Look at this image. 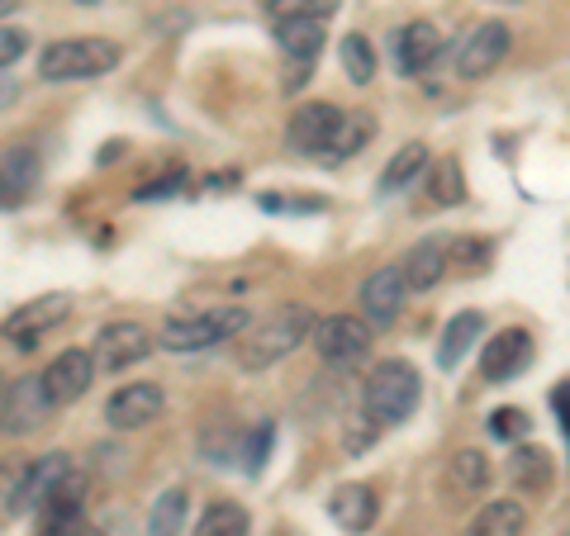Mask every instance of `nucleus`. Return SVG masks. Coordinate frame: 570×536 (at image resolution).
Returning <instances> with one entry per match:
<instances>
[{"instance_id": "39", "label": "nucleus", "mask_w": 570, "mask_h": 536, "mask_svg": "<svg viewBox=\"0 0 570 536\" xmlns=\"http://www.w3.org/2000/svg\"><path fill=\"white\" fill-rule=\"evenodd\" d=\"M14 6H20V0H0V20H6V14H10Z\"/></svg>"}, {"instance_id": "14", "label": "nucleus", "mask_w": 570, "mask_h": 536, "mask_svg": "<svg viewBox=\"0 0 570 536\" xmlns=\"http://www.w3.org/2000/svg\"><path fill=\"white\" fill-rule=\"evenodd\" d=\"M39 380H43V389H48V399L58 404V408H67V404H77L86 389H91L96 361H91V351H58Z\"/></svg>"}, {"instance_id": "18", "label": "nucleus", "mask_w": 570, "mask_h": 536, "mask_svg": "<svg viewBox=\"0 0 570 536\" xmlns=\"http://www.w3.org/2000/svg\"><path fill=\"white\" fill-rule=\"evenodd\" d=\"M448 266H452V242L448 238H423V242H414L404 252V261H400V276H404V285H409V295H423V290H433V285L448 276Z\"/></svg>"}, {"instance_id": "37", "label": "nucleus", "mask_w": 570, "mask_h": 536, "mask_svg": "<svg viewBox=\"0 0 570 536\" xmlns=\"http://www.w3.org/2000/svg\"><path fill=\"white\" fill-rule=\"evenodd\" d=\"M176 186H181V176H171V181H153L138 190V200H167V195H176Z\"/></svg>"}, {"instance_id": "21", "label": "nucleus", "mask_w": 570, "mask_h": 536, "mask_svg": "<svg viewBox=\"0 0 570 536\" xmlns=\"http://www.w3.org/2000/svg\"><path fill=\"white\" fill-rule=\"evenodd\" d=\"M523 527H528V508L519 498H494V504H485L471 517L466 536H523Z\"/></svg>"}, {"instance_id": "6", "label": "nucleus", "mask_w": 570, "mask_h": 536, "mask_svg": "<svg viewBox=\"0 0 570 536\" xmlns=\"http://www.w3.org/2000/svg\"><path fill=\"white\" fill-rule=\"evenodd\" d=\"M153 347H157V343H153L148 328L134 324V318H119V324H105V328L96 332L91 361H96V370L119 375V370H129V366H138V361H148Z\"/></svg>"}, {"instance_id": "8", "label": "nucleus", "mask_w": 570, "mask_h": 536, "mask_svg": "<svg viewBox=\"0 0 570 536\" xmlns=\"http://www.w3.org/2000/svg\"><path fill=\"white\" fill-rule=\"evenodd\" d=\"M509 43H513V33L504 20H485V24H475L466 39L456 43V77L461 81H480V77H490V71L509 58Z\"/></svg>"}, {"instance_id": "28", "label": "nucleus", "mask_w": 570, "mask_h": 536, "mask_svg": "<svg viewBox=\"0 0 570 536\" xmlns=\"http://www.w3.org/2000/svg\"><path fill=\"white\" fill-rule=\"evenodd\" d=\"M428 200L442 205V209H452L466 200V181H461V167L452 162V157H442V162L428 171Z\"/></svg>"}, {"instance_id": "15", "label": "nucleus", "mask_w": 570, "mask_h": 536, "mask_svg": "<svg viewBox=\"0 0 570 536\" xmlns=\"http://www.w3.org/2000/svg\"><path fill=\"white\" fill-rule=\"evenodd\" d=\"M67 295H43V299H33V304H20L10 318H6V332H10V343L20 347V351H33L39 347V337L48 328H58L62 318H67Z\"/></svg>"}, {"instance_id": "40", "label": "nucleus", "mask_w": 570, "mask_h": 536, "mask_svg": "<svg viewBox=\"0 0 570 536\" xmlns=\"http://www.w3.org/2000/svg\"><path fill=\"white\" fill-rule=\"evenodd\" d=\"M77 6H96V0H77Z\"/></svg>"}, {"instance_id": "25", "label": "nucleus", "mask_w": 570, "mask_h": 536, "mask_svg": "<svg viewBox=\"0 0 570 536\" xmlns=\"http://www.w3.org/2000/svg\"><path fill=\"white\" fill-rule=\"evenodd\" d=\"M371 138H376V119H371L366 110H362V115H347V110H343V123H337L333 148H328V162H347V157L362 152Z\"/></svg>"}, {"instance_id": "1", "label": "nucleus", "mask_w": 570, "mask_h": 536, "mask_svg": "<svg viewBox=\"0 0 570 536\" xmlns=\"http://www.w3.org/2000/svg\"><path fill=\"white\" fill-rule=\"evenodd\" d=\"M419 399H423V380L404 356H390V361L371 366L366 385H362V408L376 427H400L404 418H414Z\"/></svg>"}, {"instance_id": "22", "label": "nucleus", "mask_w": 570, "mask_h": 536, "mask_svg": "<svg viewBox=\"0 0 570 536\" xmlns=\"http://www.w3.org/2000/svg\"><path fill=\"white\" fill-rule=\"evenodd\" d=\"M324 24L328 20H276V43L285 58H295V62H314L318 52H324Z\"/></svg>"}, {"instance_id": "11", "label": "nucleus", "mask_w": 570, "mask_h": 536, "mask_svg": "<svg viewBox=\"0 0 570 536\" xmlns=\"http://www.w3.org/2000/svg\"><path fill=\"white\" fill-rule=\"evenodd\" d=\"M532 366V337L523 328H504L494 332L485 347H480V375L490 385H509Z\"/></svg>"}, {"instance_id": "10", "label": "nucleus", "mask_w": 570, "mask_h": 536, "mask_svg": "<svg viewBox=\"0 0 570 536\" xmlns=\"http://www.w3.org/2000/svg\"><path fill=\"white\" fill-rule=\"evenodd\" d=\"M337 123H343L337 105H299L291 123H285V148L299 157H328Z\"/></svg>"}, {"instance_id": "16", "label": "nucleus", "mask_w": 570, "mask_h": 536, "mask_svg": "<svg viewBox=\"0 0 570 536\" xmlns=\"http://www.w3.org/2000/svg\"><path fill=\"white\" fill-rule=\"evenodd\" d=\"M43 181V162L33 148H0V209L24 205Z\"/></svg>"}, {"instance_id": "38", "label": "nucleus", "mask_w": 570, "mask_h": 536, "mask_svg": "<svg viewBox=\"0 0 570 536\" xmlns=\"http://www.w3.org/2000/svg\"><path fill=\"white\" fill-rule=\"evenodd\" d=\"M14 100H20V86H14L10 77H0V110H10Z\"/></svg>"}, {"instance_id": "34", "label": "nucleus", "mask_w": 570, "mask_h": 536, "mask_svg": "<svg viewBox=\"0 0 570 536\" xmlns=\"http://www.w3.org/2000/svg\"><path fill=\"white\" fill-rule=\"evenodd\" d=\"M29 52V33L24 29H0V71L14 67Z\"/></svg>"}, {"instance_id": "29", "label": "nucleus", "mask_w": 570, "mask_h": 536, "mask_svg": "<svg viewBox=\"0 0 570 536\" xmlns=\"http://www.w3.org/2000/svg\"><path fill=\"white\" fill-rule=\"evenodd\" d=\"M337 58H343L347 81H356V86H366L371 77H376V48H371L362 33H347L343 48H337Z\"/></svg>"}, {"instance_id": "9", "label": "nucleus", "mask_w": 570, "mask_h": 536, "mask_svg": "<svg viewBox=\"0 0 570 536\" xmlns=\"http://www.w3.org/2000/svg\"><path fill=\"white\" fill-rule=\"evenodd\" d=\"M167 408V395L148 380H134V385H119L110 399H105V423L115 427V433H138V427H153L163 418Z\"/></svg>"}, {"instance_id": "19", "label": "nucleus", "mask_w": 570, "mask_h": 536, "mask_svg": "<svg viewBox=\"0 0 570 536\" xmlns=\"http://www.w3.org/2000/svg\"><path fill=\"white\" fill-rule=\"evenodd\" d=\"M328 517L347 536H362V532L376 527L381 498H376V489H371V485H337L333 498H328Z\"/></svg>"}, {"instance_id": "7", "label": "nucleus", "mask_w": 570, "mask_h": 536, "mask_svg": "<svg viewBox=\"0 0 570 536\" xmlns=\"http://www.w3.org/2000/svg\"><path fill=\"white\" fill-rule=\"evenodd\" d=\"M52 404L48 399V389L39 375H20L6 395H0V433H14V437H29V433H39V427L52 418Z\"/></svg>"}, {"instance_id": "20", "label": "nucleus", "mask_w": 570, "mask_h": 536, "mask_svg": "<svg viewBox=\"0 0 570 536\" xmlns=\"http://www.w3.org/2000/svg\"><path fill=\"white\" fill-rule=\"evenodd\" d=\"M480 332H485V318L480 314H456L448 328H442V343H438V366L442 370H456L461 361H466V351L480 343Z\"/></svg>"}, {"instance_id": "17", "label": "nucleus", "mask_w": 570, "mask_h": 536, "mask_svg": "<svg viewBox=\"0 0 570 536\" xmlns=\"http://www.w3.org/2000/svg\"><path fill=\"white\" fill-rule=\"evenodd\" d=\"M390 48H395L400 77H423V71L442 58V33H438V24L414 20V24H404L395 33V43H390Z\"/></svg>"}, {"instance_id": "4", "label": "nucleus", "mask_w": 570, "mask_h": 536, "mask_svg": "<svg viewBox=\"0 0 570 536\" xmlns=\"http://www.w3.org/2000/svg\"><path fill=\"white\" fill-rule=\"evenodd\" d=\"M243 328H247L243 304H214V309L171 318V324L163 328V347L167 351H205V347H219V343H228V337H238Z\"/></svg>"}, {"instance_id": "12", "label": "nucleus", "mask_w": 570, "mask_h": 536, "mask_svg": "<svg viewBox=\"0 0 570 536\" xmlns=\"http://www.w3.org/2000/svg\"><path fill=\"white\" fill-rule=\"evenodd\" d=\"M404 299H409V285L400 276V261L395 266H376L366 280H362V314L371 328H390L395 318L404 314Z\"/></svg>"}, {"instance_id": "31", "label": "nucleus", "mask_w": 570, "mask_h": 536, "mask_svg": "<svg viewBox=\"0 0 570 536\" xmlns=\"http://www.w3.org/2000/svg\"><path fill=\"white\" fill-rule=\"evenodd\" d=\"M272 20H333L337 0H266Z\"/></svg>"}, {"instance_id": "3", "label": "nucleus", "mask_w": 570, "mask_h": 536, "mask_svg": "<svg viewBox=\"0 0 570 536\" xmlns=\"http://www.w3.org/2000/svg\"><path fill=\"white\" fill-rule=\"evenodd\" d=\"M119 43L110 39H58L39 52V77L43 81H91L119 67Z\"/></svg>"}, {"instance_id": "27", "label": "nucleus", "mask_w": 570, "mask_h": 536, "mask_svg": "<svg viewBox=\"0 0 570 536\" xmlns=\"http://www.w3.org/2000/svg\"><path fill=\"white\" fill-rule=\"evenodd\" d=\"M253 532V523H247V508L243 504H209L205 517H200V527H195L190 536H247Z\"/></svg>"}, {"instance_id": "13", "label": "nucleus", "mask_w": 570, "mask_h": 536, "mask_svg": "<svg viewBox=\"0 0 570 536\" xmlns=\"http://www.w3.org/2000/svg\"><path fill=\"white\" fill-rule=\"evenodd\" d=\"M71 470V460L62 456V451H48V456H39L33 466H20V479H14V494H10V513H39L43 508V498L58 489V479Z\"/></svg>"}, {"instance_id": "30", "label": "nucleus", "mask_w": 570, "mask_h": 536, "mask_svg": "<svg viewBox=\"0 0 570 536\" xmlns=\"http://www.w3.org/2000/svg\"><path fill=\"white\" fill-rule=\"evenodd\" d=\"M490 485V460L480 451H456L452 456V489L461 494H480Z\"/></svg>"}, {"instance_id": "36", "label": "nucleus", "mask_w": 570, "mask_h": 536, "mask_svg": "<svg viewBox=\"0 0 570 536\" xmlns=\"http://www.w3.org/2000/svg\"><path fill=\"white\" fill-rule=\"evenodd\" d=\"M551 408H557V418H561V433H566V441H570V380L551 395Z\"/></svg>"}, {"instance_id": "26", "label": "nucleus", "mask_w": 570, "mask_h": 536, "mask_svg": "<svg viewBox=\"0 0 570 536\" xmlns=\"http://www.w3.org/2000/svg\"><path fill=\"white\" fill-rule=\"evenodd\" d=\"M428 167V148L423 142H404V148L390 157L385 162V171H381V195H395V190H404L414 176Z\"/></svg>"}, {"instance_id": "35", "label": "nucleus", "mask_w": 570, "mask_h": 536, "mask_svg": "<svg viewBox=\"0 0 570 536\" xmlns=\"http://www.w3.org/2000/svg\"><path fill=\"white\" fill-rule=\"evenodd\" d=\"M490 261L485 242H452V266H466V271H480Z\"/></svg>"}, {"instance_id": "41", "label": "nucleus", "mask_w": 570, "mask_h": 536, "mask_svg": "<svg viewBox=\"0 0 570 536\" xmlns=\"http://www.w3.org/2000/svg\"><path fill=\"white\" fill-rule=\"evenodd\" d=\"M566 536H570V532H566Z\"/></svg>"}, {"instance_id": "32", "label": "nucleus", "mask_w": 570, "mask_h": 536, "mask_svg": "<svg viewBox=\"0 0 570 536\" xmlns=\"http://www.w3.org/2000/svg\"><path fill=\"white\" fill-rule=\"evenodd\" d=\"M272 446H276V423L266 418V423L253 427V437H247V446H243V470L247 475H262L266 460H272Z\"/></svg>"}, {"instance_id": "33", "label": "nucleus", "mask_w": 570, "mask_h": 536, "mask_svg": "<svg viewBox=\"0 0 570 536\" xmlns=\"http://www.w3.org/2000/svg\"><path fill=\"white\" fill-rule=\"evenodd\" d=\"M490 433H494L499 441H523V437L532 433V423H528V414H523V408H494V418H490Z\"/></svg>"}, {"instance_id": "2", "label": "nucleus", "mask_w": 570, "mask_h": 536, "mask_svg": "<svg viewBox=\"0 0 570 536\" xmlns=\"http://www.w3.org/2000/svg\"><path fill=\"white\" fill-rule=\"evenodd\" d=\"M309 328H314V314L305 309V304H285V309H276L262 328L247 332L243 370H266V366L285 361V356H291L299 343H309Z\"/></svg>"}, {"instance_id": "5", "label": "nucleus", "mask_w": 570, "mask_h": 536, "mask_svg": "<svg viewBox=\"0 0 570 536\" xmlns=\"http://www.w3.org/2000/svg\"><path fill=\"white\" fill-rule=\"evenodd\" d=\"M309 343H314V351H318V361H324V366L347 370V366H356L371 351V324H362V318H352V314L314 318Z\"/></svg>"}, {"instance_id": "23", "label": "nucleus", "mask_w": 570, "mask_h": 536, "mask_svg": "<svg viewBox=\"0 0 570 536\" xmlns=\"http://www.w3.org/2000/svg\"><path fill=\"white\" fill-rule=\"evenodd\" d=\"M509 475L523 494H542V489H551V479H557V466H551V456L542 446H519V451L509 456Z\"/></svg>"}, {"instance_id": "24", "label": "nucleus", "mask_w": 570, "mask_h": 536, "mask_svg": "<svg viewBox=\"0 0 570 536\" xmlns=\"http://www.w3.org/2000/svg\"><path fill=\"white\" fill-rule=\"evenodd\" d=\"M186 513H190V494L186 489L157 494V504L148 513V536H181L186 532Z\"/></svg>"}]
</instances>
